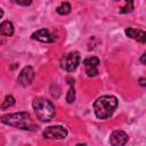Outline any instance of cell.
<instances>
[{"label":"cell","mask_w":146,"mask_h":146,"mask_svg":"<svg viewBox=\"0 0 146 146\" xmlns=\"http://www.w3.org/2000/svg\"><path fill=\"white\" fill-rule=\"evenodd\" d=\"M116 107H117V99H116V97L110 96V95L100 96L94 103L95 115L98 119H102V120L110 117L114 113Z\"/></svg>","instance_id":"obj_2"},{"label":"cell","mask_w":146,"mask_h":146,"mask_svg":"<svg viewBox=\"0 0 146 146\" xmlns=\"http://www.w3.org/2000/svg\"><path fill=\"white\" fill-rule=\"evenodd\" d=\"M32 39L38 40L40 42H44V43H52L57 40V35L47 29H40L34 33H32Z\"/></svg>","instance_id":"obj_6"},{"label":"cell","mask_w":146,"mask_h":146,"mask_svg":"<svg viewBox=\"0 0 146 146\" xmlns=\"http://www.w3.org/2000/svg\"><path fill=\"white\" fill-rule=\"evenodd\" d=\"M145 56H146V54H143V56H141V58H140L141 64H145Z\"/></svg>","instance_id":"obj_18"},{"label":"cell","mask_w":146,"mask_h":146,"mask_svg":"<svg viewBox=\"0 0 146 146\" xmlns=\"http://www.w3.org/2000/svg\"><path fill=\"white\" fill-rule=\"evenodd\" d=\"M125 34L127 36L140 42V43H145L146 41V34L143 30H139V29H133V27H128L125 30Z\"/></svg>","instance_id":"obj_10"},{"label":"cell","mask_w":146,"mask_h":146,"mask_svg":"<svg viewBox=\"0 0 146 146\" xmlns=\"http://www.w3.org/2000/svg\"><path fill=\"white\" fill-rule=\"evenodd\" d=\"M0 34L5 36H11L14 34V25L9 21H3L0 23Z\"/></svg>","instance_id":"obj_11"},{"label":"cell","mask_w":146,"mask_h":146,"mask_svg":"<svg viewBox=\"0 0 146 146\" xmlns=\"http://www.w3.org/2000/svg\"><path fill=\"white\" fill-rule=\"evenodd\" d=\"M67 81H68V84H70V89H68V92L66 95V102L68 104H72L74 100H75V89H74V80L72 78H67Z\"/></svg>","instance_id":"obj_12"},{"label":"cell","mask_w":146,"mask_h":146,"mask_svg":"<svg viewBox=\"0 0 146 146\" xmlns=\"http://www.w3.org/2000/svg\"><path fill=\"white\" fill-rule=\"evenodd\" d=\"M34 79V70L31 66H25L18 74V82L23 87H27L33 82Z\"/></svg>","instance_id":"obj_7"},{"label":"cell","mask_w":146,"mask_h":146,"mask_svg":"<svg viewBox=\"0 0 146 146\" xmlns=\"http://www.w3.org/2000/svg\"><path fill=\"white\" fill-rule=\"evenodd\" d=\"M32 106H33V110L35 112L36 117L42 122L50 121L56 114L55 105L50 100H48L43 97L34 98V100L32 103Z\"/></svg>","instance_id":"obj_3"},{"label":"cell","mask_w":146,"mask_h":146,"mask_svg":"<svg viewBox=\"0 0 146 146\" xmlns=\"http://www.w3.org/2000/svg\"><path fill=\"white\" fill-rule=\"evenodd\" d=\"M0 121L7 125L27 130V131H35L38 130V125L32 121L31 115L29 112H18V113H10L0 116Z\"/></svg>","instance_id":"obj_1"},{"label":"cell","mask_w":146,"mask_h":146,"mask_svg":"<svg viewBox=\"0 0 146 146\" xmlns=\"http://www.w3.org/2000/svg\"><path fill=\"white\" fill-rule=\"evenodd\" d=\"M75 146H87V145L86 144H76Z\"/></svg>","instance_id":"obj_20"},{"label":"cell","mask_w":146,"mask_h":146,"mask_svg":"<svg viewBox=\"0 0 146 146\" xmlns=\"http://www.w3.org/2000/svg\"><path fill=\"white\" fill-rule=\"evenodd\" d=\"M17 5H21V6H29V5H31V1H15Z\"/></svg>","instance_id":"obj_16"},{"label":"cell","mask_w":146,"mask_h":146,"mask_svg":"<svg viewBox=\"0 0 146 146\" xmlns=\"http://www.w3.org/2000/svg\"><path fill=\"white\" fill-rule=\"evenodd\" d=\"M132 9H133V2H132V1H129V2H128V1H127V2H125V6L122 7L120 11H121L122 14H127V13L132 11Z\"/></svg>","instance_id":"obj_15"},{"label":"cell","mask_w":146,"mask_h":146,"mask_svg":"<svg viewBox=\"0 0 146 146\" xmlns=\"http://www.w3.org/2000/svg\"><path fill=\"white\" fill-rule=\"evenodd\" d=\"M15 104V98L13 97V96H7L6 98H5V100H3V103L1 104V108H8V107H10V106H13Z\"/></svg>","instance_id":"obj_14"},{"label":"cell","mask_w":146,"mask_h":146,"mask_svg":"<svg viewBox=\"0 0 146 146\" xmlns=\"http://www.w3.org/2000/svg\"><path fill=\"white\" fill-rule=\"evenodd\" d=\"M80 54L78 51H71L65 54L60 59V67L66 72H73L80 64Z\"/></svg>","instance_id":"obj_4"},{"label":"cell","mask_w":146,"mask_h":146,"mask_svg":"<svg viewBox=\"0 0 146 146\" xmlns=\"http://www.w3.org/2000/svg\"><path fill=\"white\" fill-rule=\"evenodd\" d=\"M145 81H146V80H145L144 78H140V79H139V83H140V86L145 87V86H146V82H145Z\"/></svg>","instance_id":"obj_17"},{"label":"cell","mask_w":146,"mask_h":146,"mask_svg":"<svg viewBox=\"0 0 146 146\" xmlns=\"http://www.w3.org/2000/svg\"><path fill=\"white\" fill-rule=\"evenodd\" d=\"M57 13L59 15H67L71 13V5L68 2H62L58 7H57Z\"/></svg>","instance_id":"obj_13"},{"label":"cell","mask_w":146,"mask_h":146,"mask_svg":"<svg viewBox=\"0 0 146 146\" xmlns=\"http://www.w3.org/2000/svg\"><path fill=\"white\" fill-rule=\"evenodd\" d=\"M86 73L88 76H96L98 74V65H99V58L91 56L83 60Z\"/></svg>","instance_id":"obj_8"},{"label":"cell","mask_w":146,"mask_h":146,"mask_svg":"<svg viewBox=\"0 0 146 146\" xmlns=\"http://www.w3.org/2000/svg\"><path fill=\"white\" fill-rule=\"evenodd\" d=\"M44 139H64L67 136V130L63 125H51L43 131Z\"/></svg>","instance_id":"obj_5"},{"label":"cell","mask_w":146,"mask_h":146,"mask_svg":"<svg viewBox=\"0 0 146 146\" xmlns=\"http://www.w3.org/2000/svg\"><path fill=\"white\" fill-rule=\"evenodd\" d=\"M128 135L122 130H115L110 136V144L112 146H124L128 143Z\"/></svg>","instance_id":"obj_9"},{"label":"cell","mask_w":146,"mask_h":146,"mask_svg":"<svg viewBox=\"0 0 146 146\" xmlns=\"http://www.w3.org/2000/svg\"><path fill=\"white\" fill-rule=\"evenodd\" d=\"M2 16H3V10H2L1 8H0V18H1Z\"/></svg>","instance_id":"obj_19"}]
</instances>
